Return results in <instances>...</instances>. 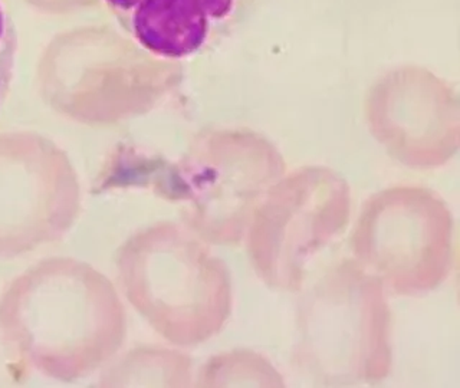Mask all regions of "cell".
I'll return each mask as SVG.
<instances>
[{
    "label": "cell",
    "mask_w": 460,
    "mask_h": 388,
    "mask_svg": "<svg viewBox=\"0 0 460 388\" xmlns=\"http://www.w3.org/2000/svg\"><path fill=\"white\" fill-rule=\"evenodd\" d=\"M141 0H107V4L114 9L115 12L122 14V19L126 18L129 12L136 9L137 4H140Z\"/></svg>",
    "instance_id": "obj_8"
},
{
    "label": "cell",
    "mask_w": 460,
    "mask_h": 388,
    "mask_svg": "<svg viewBox=\"0 0 460 388\" xmlns=\"http://www.w3.org/2000/svg\"><path fill=\"white\" fill-rule=\"evenodd\" d=\"M280 176L277 163L216 162L194 177L199 232L216 244H236L252 216Z\"/></svg>",
    "instance_id": "obj_4"
},
{
    "label": "cell",
    "mask_w": 460,
    "mask_h": 388,
    "mask_svg": "<svg viewBox=\"0 0 460 388\" xmlns=\"http://www.w3.org/2000/svg\"><path fill=\"white\" fill-rule=\"evenodd\" d=\"M208 16L213 25L217 22L226 21L236 9L237 0H203Z\"/></svg>",
    "instance_id": "obj_7"
},
{
    "label": "cell",
    "mask_w": 460,
    "mask_h": 388,
    "mask_svg": "<svg viewBox=\"0 0 460 388\" xmlns=\"http://www.w3.org/2000/svg\"><path fill=\"white\" fill-rule=\"evenodd\" d=\"M381 282L342 262L316 285L302 318V357L331 383L381 381L390 371V313Z\"/></svg>",
    "instance_id": "obj_2"
},
{
    "label": "cell",
    "mask_w": 460,
    "mask_h": 388,
    "mask_svg": "<svg viewBox=\"0 0 460 388\" xmlns=\"http://www.w3.org/2000/svg\"><path fill=\"white\" fill-rule=\"evenodd\" d=\"M14 49V32L4 2L0 0V65L12 61Z\"/></svg>",
    "instance_id": "obj_6"
},
{
    "label": "cell",
    "mask_w": 460,
    "mask_h": 388,
    "mask_svg": "<svg viewBox=\"0 0 460 388\" xmlns=\"http://www.w3.org/2000/svg\"><path fill=\"white\" fill-rule=\"evenodd\" d=\"M351 248L361 268L394 294H426L452 268V213L435 191L392 187L366 201Z\"/></svg>",
    "instance_id": "obj_1"
},
{
    "label": "cell",
    "mask_w": 460,
    "mask_h": 388,
    "mask_svg": "<svg viewBox=\"0 0 460 388\" xmlns=\"http://www.w3.org/2000/svg\"><path fill=\"white\" fill-rule=\"evenodd\" d=\"M124 21L141 47L172 59L198 52L213 25L203 0H141Z\"/></svg>",
    "instance_id": "obj_5"
},
{
    "label": "cell",
    "mask_w": 460,
    "mask_h": 388,
    "mask_svg": "<svg viewBox=\"0 0 460 388\" xmlns=\"http://www.w3.org/2000/svg\"><path fill=\"white\" fill-rule=\"evenodd\" d=\"M351 193L341 177L321 169L296 172L273 184L248 227L256 275L273 289L298 291L308 263L344 232Z\"/></svg>",
    "instance_id": "obj_3"
}]
</instances>
